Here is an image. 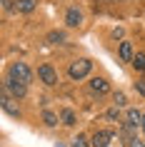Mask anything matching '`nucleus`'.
Here are the masks:
<instances>
[{
    "label": "nucleus",
    "mask_w": 145,
    "mask_h": 147,
    "mask_svg": "<svg viewBox=\"0 0 145 147\" xmlns=\"http://www.w3.org/2000/svg\"><path fill=\"white\" fill-rule=\"evenodd\" d=\"M93 147H125L123 137L113 130H100L93 135Z\"/></svg>",
    "instance_id": "f257e3e1"
},
{
    "label": "nucleus",
    "mask_w": 145,
    "mask_h": 147,
    "mask_svg": "<svg viewBox=\"0 0 145 147\" xmlns=\"http://www.w3.org/2000/svg\"><path fill=\"white\" fill-rule=\"evenodd\" d=\"M10 78L18 80V82H23V85H28L33 80V70L25 65V62H13L10 65Z\"/></svg>",
    "instance_id": "f03ea898"
},
{
    "label": "nucleus",
    "mask_w": 145,
    "mask_h": 147,
    "mask_svg": "<svg viewBox=\"0 0 145 147\" xmlns=\"http://www.w3.org/2000/svg\"><path fill=\"white\" fill-rule=\"evenodd\" d=\"M90 70H93V62L83 57V60H75V62H70V67H68V75H70L73 80H83L85 75L90 72Z\"/></svg>",
    "instance_id": "7ed1b4c3"
},
{
    "label": "nucleus",
    "mask_w": 145,
    "mask_h": 147,
    "mask_svg": "<svg viewBox=\"0 0 145 147\" xmlns=\"http://www.w3.org/2000/svg\"><path fill=\"white\" fill-rule=\"evenodd\" d=\"M38 75H40V80L45 82V85H58V72L53 70V65H40V70H38Z\"/></svg>",
    "instance_id": "20e7f679"
},
{
    "label": "nucleus",
    "mask_w": 145,
    "mask_h": 147,
    "mask_svg": "<svg viewBox=\"0 0 145 147\" xmlns=\"http://www.w3.org/2000/svg\"><path fill=\"white\" fill-rule=\"evenodd\" d=\"M3 90H5L8 95H13V97H23V95H25V85H23V82H18V80H13V78L5 80Z\"/></svg>",
    "instance_id": "39448f33"
},
{
    "label": "nucleus",
    "mask_w": 145,
    "mask_h": 147,
    "mask_svg": "<svg viewBox=\"0 0 145 147\" xmlns=\"http://www.w3.org/2000/svg\"><path fill=\"white\" fill-rule=\"evenodd\" d=\"M65 23H68L70 28H78V25L83 23V13H80L78 8H70V10H68V15H65Z\"/></svg>",
    "instance_id": "423d86ee"
},
{
    "label": "nucleus",
    "mask_w": 145,
    "mask_h": 147,
    "mask_svg": "<svg viewBox=\"0 0 145 147\" xmlns=\"http://www.w3.org/2000/svg\"><path fill=\"white\" fill-rule=\"evenodd\" d=\"M3 110H5V112H10L13 117H20V110H18L15 105H13V97H10V95L5 92V90H3Z\"/></svg>",
    "instance_id": "0eeeda50"
},
{
    "label": "nucleus",
    "mask_w": 145,
    "mask_h": 147,
    "mask_svg": "<svg viewBox=\"0 0 145 147\" xmlns=\"http://www.w3.org/2000/svg\"><path fill=\"white\" fill-rule=\"evenodd\" d=\"M108 80H103V78H93L90 80V90L93 92H98V95H103V92H108Z\"/></svg>",
    "instance_id": "6e6552de"
},
{
    "label": "nucleus",
    "mask_w": 145,
    "mask_h": 147,
    "mask_svg": "<svg viewBox=\"0 0 145 147\" xmlns=\"http://www.w3.org/2000/svg\"><path fill=\"white\" fill-rule=\"evenodd\" d=\"M133 57H135V55H133V45H130V42H120V60L130 62Z\"/></svg>",
    "instance_id": "1a4fd4ad"
},
{
    "label": "nucleus",
    "mask_w": 145,
    "mask_h": 147,
    "mask_svg": "<svg viewBox=\"0 0 145 147\" xmlns=\"http://www.w3.org/2000/svg\"><path fill=\"white\" fill-rule=\"evenodd\" d=\"M15 8L20 10V13H33V10H35V0H18Z\"/></svg>",
    "instance_id": "9d476101"
},
{
    "label": "nucleus",
    "mask_w": 145,
    "mask_h": 147,
    "mask_svg": "<svg viewBox=\"0 0 145 147\" xmlns=\"http://www.w3.org/2000/svg\"><path fill=\"white\" fill-rule=\"evenodd\" d=\"M143 117L145 115H140L138 110H130V112H128V125H130V127H138V122H143Z\"/></svg>",
    "instance_id": "9b49d317"
},
{
    "label": "nucleus",
    "mask_w": 145,
    "mask_h": 147,
    "mask_svg": "<svg viewBox=\"0 0 145 147\" xmlns=\"http://www.w3.org/2000/svg\"><path fill=\"white\" fill-rule=\"evenodd\" d=\"M133 67H135L138 72H145V55L143 53H138L135 57H133Z\"/></svg>",
    "instance_id": "f8f14e48"
},
{
    "label": "nucleus",
    "mask_w": 145,
    "mask_h": 147,
    "mask_svg": "<svg viewBox=\"0 0 145 147\" xmlns=\"http://www.w3.org/2000/svg\"><path fill=\"white\" fill-rule=\"evenodd\" d=\"M60 120H63V125H75V115H73V110H63V115H60Z\"/></svg>",
    "instance_id": "ddd939ff"
},
{
    "label": "nucleus",
    "mask_w": 145,
    "mask_h": 147,
    "mask_svg": "<svg viewBox=\"0 0 145 147\" xmlns=\"http://www.w3.org/2000/svg\"><path fill=\"white\" fill-rule=\"evenodd\" d=\"M43 120H45L48 127H55L58 125V115H53V112H43Z\"/></svg>",
    "instance_id": "4468645a"
},
{
    "label": "nucleus",
    "mask_w": 145,
    "mask_h": 147,
    "mask_svg": "<svg viewBox=\"0 0 145 147\" xmlns=\"http://www.w3.org/2000/svg\"><path fill=\"white\" fill-rule=\"evenodd\" d=\"M73 147H90V145H88V140H85L83 135H78V137L73 140Z\"/></svg>",
    "instance_id": "2eb2a0df"
},
{
    "label": "nucleus",
    "mask_w": 145,
    "mask_h": 147,
    "mask_svg": "<svg viewBox=\"0 0 145 147\" xmlns=\"http://www.w3.org/2000/svg\"><path fill=\"white\" fill-rule=\"evenodd\" d=\"M48 40H50V42H63V40H65V35H63V32H50V35H48Z\"/></svg>",
    "instance_id": "dca6fc26"
},
{
    "label": "nucleus",
    "mask_w": 145,
    "mask_h": 147,
    "mask_svg": "<svg viewBox=\"0 0 145 147\" xmlns=\"http://www.w3.org/2000/svg\"><path fill=\"white\" fill-rule=\"evenodd\" d=\"M113 100H115V105H118V107H123V105L128 102V100H125V95H123V92H115V95H113Z\"/></svg>",
    "instance_id": "f3484780"
},
{
    "label": "nucleus",
    "mask_w": 145,
    "mask_h": 147,
    "mask_svg": "<svg viewBox=\"0 0 145 147\" xmlns=\"http://www.w3.org/2000/svg\"><path fill=\"white\" fill-rule=\"evenodd\" d=\"M128 147H145V142H143V140H138V137H133L128 142Z\"/></svg>",
    "instance_id": "a211bd4d"
},
{
    "label": "nucleus",
    "mask_w": 145,
    "mask_h": 147,
    "mask_svg": "<svg viewBox=\"0 0 145 147\" xmlns=\"http://www.w3.org/2000/svg\"><path fill=\"white\" fill-rule=\"evenodd\" d=\"M135 87H138V92H140V95H145V80H140V82H135Z\"/></svg>",
    "instance_id": "6ab92c4d"
},
{
    "label": "nucleus",
    "mask_w": 145,
    "mask_h": 147,
    "mask_svg": "<svg viewBox=\"0 0 145 147\" xmlns=\"http://www.w3.org/2000/svg\"><path fill=\"white\" fill-rule=\"evenodd\" d=\"M140 125H143V130H145V117H143V122H140Z\"/></svg>",
    "instance_id": "aec40b11"
}]
</instances>
